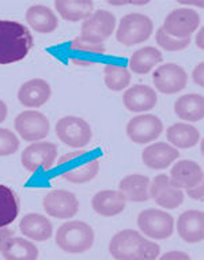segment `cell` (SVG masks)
I'll use <instances>...</instances> for the list:
<instances>
[{
	"label": "cell",
	"mask_w": 204,
	"mask_h": 260,
	"mask_svg": "<svg viewBox=\"0 0 204 260\" xmlns=\"http://www.w3.org/2000/svg\"><path fill=\"white\" fill-rule=\"evenodd\" d=\"M185 193H187L188 197L193 199V201H203L204 198V185L203 183L197 184L195 187L187 188L185 189Z\"/></svg>",
	"instance_id": "35"
},
{
	"label": "cell",
	"mask_w": 204,
	"mask_h": 260,
	"mask_svg": "<svg viewBox=\"0 0 204 260\" xmlns=\"http://www.w3.org/2000/svg\"><path fill=\"white\" fill-rule=\"evenodd\" d=\"M177 232L185 243H200L204 239L203 211L199 210L184 211L177 219Z\"/></svg>",
	"instance_id": "18"
},
{
	"label": "cell",
	"mask_w": 204,
	"mask_h": 260,
	"mask_svg": "<svg viewBox=\"0 0 204 260\" xmlns=\"http://www.w3.org/2000/svg\"><path fill=\"white\" fill-rule=\"evenodd\" d=\"M179 157V150L165 142H157L147 146L142 153L143 164L154 171H162L169 168Z\"/></svg>",
	"instance_id": "16"
},
{
	"label": "cell",
	"mask_w": 204,
	"mask_h": 260,
	"mask_svg": "<svg viewBox=\"0 0 204 260\" xmlns=\"http://www.w3.org/2000/svg\"><path fill=\"white\" fill-rule=\"evenodd\" d=\"M18 135L26 142H40L49 134V120L39 111H25L14 120Z\"/></svg>",
	"instance_id": "8"
},
{
	"label": "cell",
	"mask_w": 204,
	"mask_h": 260,
	"mask_svg": "<svg viewBox=\"0 0 204 260\" xmlns=\"http://www.w3.org/2000/svg\"><path fill=\"white\" fill-rule=\"evenodd\" d=\"M150 179L143 175L125 176L120 181L119 191L123 193L125 201L143 203L150 199Z\"/></svg>",
	"instance_id": "23"
},
{
	"label": "cell",
	"mask_w": 204,
	"mask_h": 260,
	"mask_svg": "<svg viewBox=\"0 0 204 260\" xmlns=\"http://www.w3.org/2000/svg\"><path fill=\"white\" fill-rule=\"evenodd\" d=\"M109 5H112V6H125V5H129V2H109Z\"/></svg>",
	"instance_id": "44"
},
{
	"label": "cell",
	"mask_w": 204,
	"mask_h": 260,
	"mask_svg": "<svg viewBox=\"0 0 204 260\" xmlns=\"http://www.w3.org/2000/svg\"><path fill=\"white\" fill-rule=\"evenodd\" d=\"M125 198L120 191L105 189L95 193L91 199V207L98 215L102 217H116L125 209Z\"/></svg>",
	"instance_id": "21"
},
{
	"label": "cell",
	"mask_w": 204,
	"mask_h": 260,
	"mask_svg": "<svg viewBox=\"0 0 204 260\" xmlns=\"http://www.w3.org/2000/svg\"><path fill=\"white\" fill-rule=\"evenodd\" d=\"M162 260H169V259H175V260H189V255L188 253H184L181 251H169L163 253L161 256Z\"/></svg>",
	"instance_id": "38"
},
{
	"label": "cell",
	"mask_w": 204,
	"mask_h": 260,
	"mask_svg": "<svg viewBox=\"0 0 204 260\" xmlns=\"http://www.w3.org/2000/svg\"><path fill=\"white\" fill-rule=\"evenodd\" d=\"M138 226L150 239L165 240L175 232V219L163 210L149 209L138 215Z\"/></svg>",
	"instance_id": "6"
},
{
	"label": "cell",
	"mask_w": 204,
	"mask_h": 260,
	"mask_svg": "<svg viewBox=\"0 0 204 260\" xmlns=\"http://www.w3.org/2000/svg\"><path fill=\"white\" fill-rule=\"evenodd\" d=\"M19 149V139L13 131L0 128V157H7L17 153Z\"/></svg>",
	"instance_id": "34"
},
{
	"label": "cell",
	"mask_w": 204,
	"mask_h": 260,
	"mask_svg": "<svg viewBox=\"0 0 204 260\" xmlns=\"http://www.w3.org/2000/svg\"><path fill=\"white\" fill-rule=\"evenodd\" d=\"M56 135L64 145L81 149L90 143L93 133L90 124L78 116H65L56 124Z\"/></svg>",
	"instance_id": "5"
},
{
	"label": "cell",
	"mask_w": 204,
	"mask_h": 260,
	"mask_svg": "<svg viewBox=\"0 0 204 260\" xmlns=\"http://www.w3.org/2000/svg\"><path fill=\"white\" fill-rule=\"evenodd\" d=\"M34 40L30 30L21 22L2 19L0 21V64L21 61L29 55Z\"/></svg>",
	"instance_id": "1"
},
{
	"label": "cell",
	"mask_w": 204,
	"mask_h": 260,
	"mask_svg": "<svg viewBox=\"0 0 204 260\" xmlns=\"http://www.w3.org/2000/svg\"><path fill=\"white\" fill-rule=\"evenodd\" d=\"M93 228L83 221H68L59 226L56 232V244L67 253H83L93 247Z\"/></svg>",
	"instance_id": "3"
},
{
	"label": "cell",
	"mask_w": 204,
	"mask_h": 260,
	"mask_svg": "<svg viewBox=\"0 0 204 260\" xmlns=\"http://www.w3.org/2000/svg\"><path fill=\"white\" fill-rule=\"evenodd\" d=\"M7 117V105L0 100V123H3Z\"/></svg>",
	"instance_id": "41"
},
{
	"label": "cell",
	"mask_w": 204,
	"mask_h": 260,
	"mask_svg": "<svg viewBox=\"0 0 204 260\" xmlns=\"http://www.w3.org/2000/svg\"><path fill=\"white\" fill-rule=\"evenodd\" d=\"M162 60L163 57L159 49L154 47H143L132 53L128 66L132 73L145 75L149 74L154 67H157L158 64H161Z\"/></svg>",
	"instance_id": "25"
},
{
	"label": "cell",
	"mask_w": 204,
	"mask_h": 260,
	"mask_svg": "<svg viewBox=\"0 0 204 260\" xmlns=\"http://www.w3.org/2000/svg\"><path fill=\"white\" fill-rule=\"evenodd\" d=\"M166 138L170 145L179 149H191L200 141V133L191 124L176 123L170 125L166 131Z\"/></svg>",
	"instance_id": "27"
},
{
	"label": "cell",
	"mask_w": 204,
	"mask_h": 260,
	"mask_svg": "<svg viewBox=\"0 0 204 260\" xmlns=\"http://www.w3.org/2000/svg\"><path fill=\"white\" fill-rule=\"evenodd\" d=\"M109 252L119 260H155L159 257L161 248L138 231L125 229L112 237Z\"/></svg>",
	"instance_id": "2"
},
{
	"label": "cell",
	"mask_w": 204,
	"mask_h": 260,
	"mask_svg": "<svg viewBox=\"0 0 204 260\" xmlns=\"http://www.w3.org/2000/svg\"><path fill=\"white\" fill-rule=\"evenodd\" d=\"M116 17L111 11H94L81 26V37L93 43L102 44L113 35L116 29Z\"/></svg>",
	"instance_id": "10"
},
{
	"label": "cell",
	"mask_w": 204,
	"mask_h": 260,
	"mask_svg": "<svg viewBox=\"0 0 204 260\" xmlns=\"http://www.w3.org/2000/svg\"><path fill=\"white\" fill-rule=\"evenodd\" d=\"M176 115L185 121H200L204 116V99L201 94H185L175 104Z\"/></svg>",
	"instance_id": "26"
},
{
	"label": "cell",
	"mask_w": 204,
	"mask_h": 260,
	"mask_svg": "<svg viewBox=\"0 0 204 260\" xmlns=\"http://www.w3.org/2000/svg\"><path fill=\"white\" fill-rule=\"evenodd\" d=\"M200 26V15L197 11L188 7L173 10L165 18L163 30L172 37L176 39H188L192 33H195Z\"/></svg>",
	"instance_id": "9"
},
{
	"label": "cell",
	"mask_w": 204,
	"mask_h": 260,
	"mask_svg": "<svg viewBox=\"0 0 204 260\" xmlns=\"http://www.w3.org/2000/svg\"><path fill=\"white\" fill-rule=\"evenodd\" d=\"M70 61L75 66H81V67H90L93 66V60L83 59V57H70Z\"/></svg>",
	"instance_id": "40"
},
{
	"label": "cell",
	"mask_w": 204,
	"mask_h": 260,
	"mask_svg": "<svg viewBox=\"0 0 204 260\" xmlns=\"http://www.w3.org/2000/svg\"><path fill=\"white\" fill-rule=\"evenodd\" d=\"M19 214V201L15 192L7 185L0 184V228L9 226Z\"/></svg>",
	"instance_id": "29"
},
{
	"label": "cell",
	"mask_w": 204,
	"mask_h": 260,
	"mask_svg": "<svg viewBox=\"0 0 204 260\" xmlns=\"http://www.w3.org/2000/svg\"><path fill=\"white\" fill-rule=\"evenodd\" d=\"M184 189L172 183L167 175H158L150 183V199L159 207L167 210L179 209L184 203Z\"/></svg>",
	"instance_id": "11"
},
{
	"label": "cell",
	"mask_w": 204,
	"mask_h": 260,
	"mask_svg": "<svg viewBox=\"0 0 204 260\" xmlns=\"http://www.w3.org/2000/svg\"><path fill=\"white\" fill-rule=\"evenodd\" d=\"M203 71H204L203 61L197 64L195 69H193V71H192V79H193V82H195L197 86H200V87H203V85H204V73Z\"/></svg>",
	"instance_id": "36"
},
{
	"label": "cell",
	"mask_w": 204,
	"mask_h": 260,
	"mask_svg": "<svg viewBox=\"0 0 204 260\" xmlns=\"http://www.w3.org/2000/svg\"><path fill=\"white\" fill-rule=\"evenodd\" d=\"M155 41L159 47L163 49V51L167 52H177L183 51L185 48L189 47L191 44V37L188 39H176V37H172L166 33L163 27H159L155 33Z\"/></svg>",
	"instance_id": "32"
},
{
	"label": "cell",
	"mask_w": 204,
	"mask_h": 260,
	"mask_svg": "<svg viewBox=\"0 0 204 260\" xmlns=\"http://www.w3.org/2000/svg\"><path fill=\"white\" fill-rule=\"evenodd\" d=\"M70 49L73 52H82V53H90V55H104L107 49L104 44L93 43L90 40H86L81 36H78L70 43Z\"/></svg>",
	"instance_id": "33"
},
{
	"label": "cell",
	"mask_w": 204,
	"mask_h": 260,
	"mask_svg": "<svg viewBox=\"0 0 204 260\" xmlns=\"http://www.w3.org/2000/svg\"><path fill=\"white\" fill-rule=\"evenodd\" d=\"M52 89L44 79L36 78L25 82L18 90V101L26 108H41L49 101Z\"/></svg>",
	"instance_id": "15"
},
{
	"label": "cell",
	"mask_w": 204,
	"mask_h": 260,
	"mask_svg": "<svg viewBox=\"0 0 204 260\" xmlns=\"http://www.w3.org/2000/svg\"><path fill=\"white\" fill-rule=\"evenodd\" d=\"M14 236L13 229H7V228H0V252L3 249V247L6 245V243L9 241V239H11Z\"/></svg>",
	"instance_id": "39"
},
{
	"label": "cell",
	"mask_w": 204,
	"mask_h": 260,
	"mask_svg": "<svg viewBox=\"0 0 204 260\" xmlns=\"http://www.w3.org/2000/svg\"><path fill=\"white\" fill-rule=\"evenodd\" d=\"M86 154H87V151H85V150H79V151H73V153H68L60 158L59 162H57V165H59V167H63V165L68 164V162L74 161V159H77V158L83 157V155H86Z\"/></svg>",
	"instance_id": "37"
},
{
	"label": "cell",
	"mask_w": 204,
	"mask_h": 260,
	"mask_svg": "<svg viewBox=\"0 0 204 260\" xmlns=\"http://www.w3.org/2000/svg\"><path fill=\"white\" fill-rule=\"evenodd\" d=\"M131 73L123 66L107 64L104 67V81L105 85L112 91H121L127 89L131 83Z\"/></svg>",
	"instance_id": "31"
},
{
	"label": "cell",
	"mask_w": 204,
	"mask_h": 260,
	"mask_svg": "<svg viewBox=\"0 0 204 260\" xmlns=\"http://www.w3.org/2000/svg\"><path fill=\"white\" fill-rule=\"evenodd\" d=\"M154 23L147 15L139 13L127 14L121 18L116 31V40L125 47H133L151 37Z\"/></svg>",
	"instance_id": "4"
},
{
	"label": "cell",
	"mask_w": 204,
	"mask_h": 260,
	"mask_svg": "<svg viewBox=\"0 0 204 260\" xmlns=\"http://www.w3.org/2000/svg\"><path fill=\"white\" fill-rule=\"evenodd\" d=\"M101 161L99 158H91L85 164H82L79 167L70 168L68 171H64L61 173V179L67 180L73 184H85L95 179L99 172Z\"/></svg>",
	"instance_id": "30"
},
{
	"label": "cell",
	"mask_w": 204,
	"mask_h": 260,
	"mask_svg": "<svg viewBox=\"0 0 204 260\" xmlns=\"http://www.w3.org/2000/svg\"><path fill=\"white\" fill-rule=\"evenodd\" d=\"M153 82L158 91L163 94H176L187 87L188 75L179 64L166 63L154 71Z\"/></svg>",
	"instance_id": "13"
},
{
	"label": "cell",
	"mask_w": 204,
	"mask_h": 260,
	"mask_svg": "<svg viewBox=\"0 0 204 260\" xmlns=\"http://www.w3.org/2000/svg\"><path fill=\"white\" fill-rule=\"evenodd\" d=\"M2 255L7 260H36L39 249L29 240L13 236L2 249Z\"/></svg>",
	"instance_id": "28"
},
{
	"label": "cell",
	"mask_w": 204,
	"mask_h": 260,
	"mask_svg": "<svg viewBox=\"0 0 204 260\" xmlns=\"http://www.w3.org/2000/svg\"><path fill=\"white\" fill-rule=\"evenodd\" d=\"M43 206L48 215L57 219H70L79 211V201L75 193L65 189H55L44 198Z\"/></svg>",
	"instance_id": "14"
},
{
	"label": "cell",
	"mask_w": 204,
	"mask_h": 260,
	"mask_svg": "<svg viewBox=\"0 0 204 260\" xmlns=\"http://www.w3.org/2000/svg\"><path fill=\"white\" fill-rule=\"evenodd\" d=\"M19 231L25 237L33 241H47L53 235V226L43 214L30 213L21 219Z\"/></svg>",
	"instance_id": "20"
},
{
	"label": "cell",
	"mask_w": 204,
	"mask_h": 260,
	"mask_svg": "<svg viewBox=\"0 0 204 260\" xmlns=\"http://www.w3.org/2000/svg\"><path fill=\"white\" fill-rule=\"evenodd\" d=\"M163 133V124L158 116L139 115L127 124V137L138 145L157 141Z\"/></svg>",
	"instance_id": "12"
},
{
	"label": "cell",
	"mask_w": 204,
	"mask_h": 260,
	"mask_svg": "<svg viewBox=\"0 0 204 260\" xmlns=\"http://www.w3.org/2000/svg\"><path fill=\"white\" fill-rule=\"evenodd\" d=\"M57 157V146L52 142H33L26 147L21 154V164L27 172L43 169L44 172L51 171L55 167Z\"/></svg>",
	"instance_id": "7"
},
{
	"label": "cell",
	"mask_w": 204,
	"mask_h": 260,
	"mask_svg": "<svg viewBox=\"0 0 204 260\" xmlns=\"http://www.w3.org/2000/svg\"><path fill=\"white\" fill-rule=\"evenodd\" d=\"M55 7L60 17L68 22L86 21L94 13L90 0H56Z\"/></svg>",
	"instance_id": "24"
},
{
	"label": "cell",
	"mask_w": 204,
	"mask_h": 260,
	"mask_svg": "<svg viewBox=\"0 0 204 260\" xmlns=\"http://www.w3.org/2000/svg\"><path fill=\"white\" fill-rule=\"evenodd\" d=\"M26 22L34 31L41 35H49L59 26V19L49 7L44 5H34L26 11Z\"/></svg>",
	"instance_id": "22"
},
{
	"label": "cell",
	"mask_w": 204,
	"mask_h": 260,
	"mask_svg": "<svg viewBox=\"0 0 204 260\" xmlns=\"http://www.w3.org/2000/svg\"><path fill=\"white\" fill-rule=\"evenodd\" d=\"M203 33H204V29L199 30V33H197V37H196V45L200 48V49H203L204 48V44H203Z\"/></svg>",
	"instance_id": "42"
},
{
	"label": "cell",
	"mask_w": 204,
	"mask_h": 260,
	"mask_svg": "<svg viewBox=\"0 0 204 260\" xmlns=\"http://www.w3.org/2000/svg\"><path fill=\"white\" fill-rule=\"evenodd\" d=\"M157 91L147 85H135L125 90L123 95L124 107L129 112L142 113L151 111L157 105Z\"/></svg>",
	"instance_id": "17"
},
{
	"label": "cell",
	"mask_w": 204,
	"mask_h": 260,
	"mask_svg": "<svg viewBox=\"0 0 204 260\" xmlns=\"http://www.w3.org/2000/svg\"><path fill=\"white\" fill-rule=\"evenodd\" d=\"M180 3L184 6H199V7H203V2H184V0H181Z\"/></svg>",
	"instance_id": "43"
},
{
	"label": "cell",
	"mask_w": 204,
	"mask_h": 260,
	"mask_svg": "<svg viewBox=\"0 0 204 260\" xmlns=\"http://www.w3.org/2000/svg\"><path fill=\"white\" fill-rule=\"evenodd\" d=\"M169 179L179 188L187 189L203 183V169L197 162L192 159H183L176 162L170 169Z\"/></svg>",
	"instance_id": "19"
}]
</instances>
